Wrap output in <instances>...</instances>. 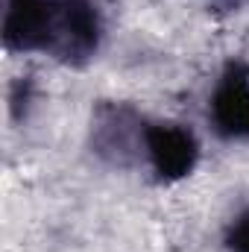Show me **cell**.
<instances>
[{"instance_id":"6da1fadb","label":"cell","mask_w":249,"mask_h":252,"mask_svg":"<svg viewBox=\"0 0 249 252\" xmlns=\"http://www.w3.org/2000/svg\"><path fill=\"white\" fill-rule=\"evenodd\" d=\"M103 41V15L94 0H6L3 47L41 53L62 64H88Z\"/></svg>"},{"instance_id":"7a4b0ae2","label":"cell","mask_w":249,"mask_h":252,"mask_svg":"<svg viewBox=\"0 0 249 252\" xmlns=\"http://www.w3.org/2000/svg\"><path fill=\"white\" fill-rule=\"evenodd\" d=\"M147 118L124 103H100L91 115V153L112 167L144 164Z\"/></svg>"},{"instance_id":"3957f363","label":"cell","mask_w":249,"mask_h":252,"mask_svg":"<svg viewBox=\"0 0 249 252\" xmlns=\"http://www.w3.org/2000/svg\"><path fill=\"white\" fill-rule=\"evenodd\" d=\"M199 161V141L185 124L147 121L144 132V164L158 182H179L193 173Z\"/></svg>"},{"instance_id":"277c9868","label":"cell","mask_w":249,"mask_h":252,"mask_svg":"<svg viewBox=\"0 0 249 252\" xmlns=\"http://www.w3.org/2000/svg\"><path fill=\"white\" fill-rule=\"evenodd\" d=\"M208 121L226 141H249V64L235 59L223 67L211 100Z\"/></svg>"},{"instance_id":"5b68a950","label":"cell","mask_w":249,"mask_h":252,"mask_svg":"<svg viewBox=\"0 0 249 252\" xmlns=\"http://www.w3.org/2000/svg\"><path fill=\"white\" fill-rule=\"evenodd\" d=\"M226 250L249 252V205L229 223V229H226Z\"/></svg>"},{"instance_id":"8992f818","label":"cell","mask_w":249,"mask_h":252,"mask_svg":"<svg viewBox=\"0 0 249 252\" xmlns=\"http://www.w3.org/2000/svg\"><path fill=\"white\" fill-rule=\"evenodd\" d=\"M30 103H32V82L21 76V82H15V85H12L9 109H12V115H15V118H24V115H27V109H30Z\"/></svg>"},{"instance_id":"52a82bcc","label":"cell","mask_w":249,"mask_h":252,"mask_svg":"<svg viewBox=\"0 0 249 252\" xmlns=\"http://www.w3.org/2000/svg\"><path fill=\"white\" fill-rule=\"evenodd\" d=\"M211 6H217V9H223V12H232V9H241L244 6V0H208Z\"/></svg>"}]
</instances>
